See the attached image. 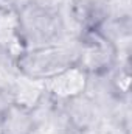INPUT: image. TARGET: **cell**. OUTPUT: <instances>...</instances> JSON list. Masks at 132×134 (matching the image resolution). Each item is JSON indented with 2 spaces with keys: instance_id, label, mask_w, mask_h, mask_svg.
<instances>
[{
  "instance_id": "ba28073f",
  "label": "cell",
  "mask_w": 132,
  "mask_h": 134,
  "mask_svg": "<svg viewBox=\"0 0 132 134\" xmlns=\"http://www.w3.org/2000/svg\"><path fill=\"white\" fill-rule=\"evenodd\" d=\"M20 134H31V133H20Z\"/></svg>"
},
{
  "instance_id": "3957f363",
  "label": "cell",
  "mask_w": 132,
  "mask_h": 134,
  "mask_svg": "<svg viewBox=\"0 0 132 134\" xmlns=\"http://www.w3.org/2000/svg\"><path fill=\"white\" fill-rule=\"evenodd\" d=\"M19 30L27 39L45 41L50 44L53 37L59 34V19L58 16L37 3H28L17 14Z\"/></svg>"
},
{
  "instance_id": "7a4b0ae2",
  "label": "cell",
  "mask_w": 132,
  "mask_h": 134,
  "mask_svg": "<svg viewBox=\"0 0 132 134\" xmlns=\"http://www.w3.org/2000/svg\"><path fill=\"white\" fill-rule=\"evenodd\" d=\"M76 63L89 75L104 73L117 63V47L99 28L82 30L81 52Z\"/></svg>"
},
{
  "instance_id": "52a82bcc",
  "label": "cell",
  "mask_w": 132,
  "mask_h": 134,
  "mask_svg": "<svg viewBox=\"0 0 132 134\" xmlns=\"http://www.w3.org/2000/svg\"><path fill=\"white\" fill-rule=\"evenodd\" d=\"M0 134H6L5 133V126H3V117H0Z\"/></svg>"
},
{
  "instance_id": "277c9868",
  "label": "cell",
  "mask_w": 132,
  "mask_h": 134,
  "mask_svg": "<svg viewBox=\"0 0 132 134\" xmlns=\"http://www.w3.org/2000/svg\"><path fill=\"white\" fill-rule=\"evenodd\" d=\"M89 73L73 63L64 70L44 81L45 91L58 101H73L84 95L89 87Z\"/></svg>"
},
{
  "instance_id": "5b68a950",
  "label": "cell",
  "mask_w": 132,
  "mask_h": 134,
  "mask_svg": "<svg viewBox=\"0 0 132 134\" xmlns=\"http://www.w3.org/2000/svg\"><path fill=\"white\" fill-rule=\"evenodd\" d=\"M106 17L118 22L129 20L132 14V0H104Z\"/></svg>"
},
{
  "instance_id": "8992f818",
  "label": "cell",
  "mask_w": 132,
  "mask_h": 134,
  "mask_svg": "<svg viewBox=\"0 0 132 134\" xmlns=\"http://www.w3.org/2000/svg\"><path fill=\"white\" fill-rule=\"evenodd\" d=\"M129 87H131V67L129 64H124L120 69H117V72L112 75L110 89L115 97L121 98L129 94Z\"/></svg>"
},
{
  "instance_id": "6da1fadb",
  "label": "cell",
  "mask_w": 132,
  "mask_h": 134,
  "mask_svg": "<svg viewBox=\"0 0 132 134\" xmlns=\"http://www.w3.org/2000/svg\"><path fill=\"white\" fill-rule=\"evenodd\" d=\"M73 63H76V56H71L65 47L53 44L22 50L16 56L19 72L33 81H45Z\"/></svg>"
}]
</instances>
